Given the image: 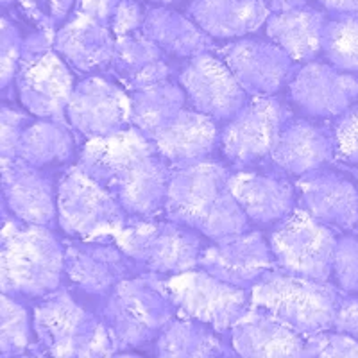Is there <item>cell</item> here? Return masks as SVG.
Listing matches in <instances>:
<instances>
[{"instance_id": "b9f144b4", "label": "cell", "mask_w": 358, "mask_h": 358, "mask_svg": "<svg viewBox=\"0 0 358 358\" xmlns=\"http://www.w3.org/2000/svg\"><path fill=\"white\" fill-rule=\"evenodd\" d=\"M334 328L344 334H350L358 341V294L342 297L335 313Z\"/></svg>"}, {"instance_id": "836d02e7", "label": "cell", "mask_w": 358, "mask_h": 358, "mask_svg": "<svg viewBox=\"0 0 358 358\" xmlns=\"http://www.w3.org/2000/svg\"><path fill=\"white\" fill-rule=\"evenodd\" d=\"M0 322H2V337H0L2 357H18L33 350L27 308L8 294H2Z\"/></svg>"}, {"instance_id": "d590c367", "label": "cell", "mask_w": 358, "mask_h": 358, "mask_svg": "<svg viewBox=\"0 0 358 358\" xmlns=\"http://www.w3.org/2000/svg\"><path fill=\"white\" fill-rule=\"evenodd\" d=\"M76 0H18V8L38 31L56 34V25L66 18Z\"/></svg>"}, {"instance_id": "1f68e13d", "label": "cell", "mask_w": 358, "mask_h": 358, "mask_svg": "<svg viewBox=\"0 0 358 358\" xmlns=\"http://www.w3.org/2000/svg\"><path fill=\"white\" fill-rule=\"evenodd\" d=\"M72 155L73 136L65 120L41 118L29 124L22 133L17 159L43 169L66 162L72 158Z\"/></svg>"}, {"instance_id": "5bb4252c", "label": "cell", "mask_w": 358, "mask_h": 358, "mask_svg": "<svg viewBox=\"0 0 358 358\" xmlns=\"http://www.w3.org/2000/svg\"><path fill=\"white\" fill-rule=\"evenodd\" d=\"M66 118L88 140L108 136L131 124V97L115 83L90 76L73 86Z\"/></svg>"}, {"instance_id": "ac0fdd59", "label": "cell", "mask_w": 358, "mask_h": 358, "mask_svg": "<svg viewBox=\"0 0 358 358\" xmlns=\"http://www.w3.org/2000/svg\"><path fill=\"white\" fill-rule=\"evenodd\" d=\"M290 99L310 117H338L358 101V79L330 63L308 62L289 83Z\"/></svg>"}, {"instance_id": "ba28073f", "label": "cell", "mask_w": 358, "mask_h": 358, "mask_svg": "<svg viewBox=\"0 0 358 358\" xmlns=\"http://www.w3.org/2000/svg\"><path fill=\"white\" fill-rule=\"evenodd\" d=\"M111 241L149 273L178 274L196 268L203 252L199 231L174 220H127Z\"/></svg>"}, {"instance_id": "44dd1931", "label": "cell", "mask_w": 358, "mask_h": 358, "mask_svg": "<svg viewBox=\"0 0 358 358\" xmlns=\"http://www.w3.org/2000/svg\"><path fill=\"white\" fill-rule=\"evenodd\" d=\"M231 348L248 358L305 357V337L268 310L251 305L231 328Z\"/></svg>"}, {"instance_id": "9c48e42d", "label": "cell", "mask_w": 358, "mask_h": 358, "mask_svg": "<svg viewBox=\"0 0 358 358\" xmlns=\"http://www.w3.org/2000/svg\"><path fill=\"white\" fill-rule=\"evenodd\" d=\"M56 203L59 226L73 238H111L129 220L113 194L79 165L62 176Z\"/></svg>"}, {"instance_id": "74e56055", "label": "cell", "mask_w": 358, "mask_h": 358, "mask_svg": "<svg viewBox=\"0 0 358 358\" xmlns=\"http://www.w3.org/2000/svg\"><path fill=\"white\" fill-rule=\"evenodd\" d=\"M335 155L346 163H358V104L338 115L331 129Z\"/></svg>"}, {"instance_id": "8d00e7d4", "label": "cell", "mask_w": 358, "mask_h": 358, "mask_svg": "<svg viewBox=\"0 0 358 358\" xmlns=\"http://www.w3.org/2000/svg\"><path fill=\"white\" fill-rule=\"evenodd\" d=\"M305 357H358V341L344 331H319L305 337Z\"/></svg>"}, {"instance_id": "7a4b0ae2", "label": "cell", "mask_w": 358, "mask_h": 358, "mask_svg": "<svg viewBox=\"0 0 358 358\" xmlns=\"http://www.w3.org/2000/svg\"><path fill=\"white\" fill-rule=\"evenodd\" d=\"M229 174L224 165L208 159L176 169L163 208L167 219L185 224L212 241L245 231L249 219L229 188Z\"/></svg>"}, {"instance_id": "7c38bea8", "label": "cell", "mask_w": 358, "mask_h": 358, "mask_svg": "<svg viewBox=\"0 0 358 358\" xmlns=\"http://www.w3.org/2000/svg\"><path fill=\"white\" fill-rule=\"evenodd\" d=\"M290 111L274 95H258L245 102L220 133V149L236 167H248L271 156Z\"/></svg>"}, {"instance_id": "9a60e30c", "label": "cell", "mask_w": 358, "mask_h": 358, "mask_svg": "<svg viewBox=\"0 0 358 358\" xmlns=\"http://www.w3.org/2000/svg\"><path fill=\"white\" fill-rule=\"evenodd\" d=\"M197 267L231 285L252 289L268 271L276 268V262L265 236L260 231L245 229L203 248Z\"/></svg>"}, {"instance_id": "484cf974", "label": "cell", "mask_w": 358, "mask_h": 358, "mask_svg": "<svg viewBox=\"0 0 358 358\" xmlns=\"http://www.w3.org/2000/svg\"><path fill=\"white\" fill-rule=\"evenodd\" d=\"M271 9L262 0H192L188 17L212 38H245L267 24Z\"/></svg>"}, {"instance_id": "4316f807", "label": "cell", "mask_w": 358, "mask_h": 358, "mask_svg": "<svg viewBox=\"0 0 358 358\" xmlns=\"http://www.w3.org/2000/svg\"><path fill=\"white\" fill-rule=\"evenodd\" d=\"M165 50L142 33V29L117 38L110 70L118 83L131 92L169 81L171 65Z\"/></svg>"}, {"instance_id": "52a82bcc", "label": "cell", "mask_w": 358, "mask_h": 358, "mask_svg": "<svg viewBox=\"0 0 358 358\" xmlns=\"http://www.w3.org/2000/svg\"><path fill=\"white\" fill-rule=\"evenodd\" d=\"M54 36L38 31L25 38L15 83L22 106L29 113L65 120L76 85L66 62L54 50Z\"/></svg>"}, {"instance_id": "f546056e", "label": "cell", "mask_w": 358, "mask_h": 358, "mask_svg": "<svg viewBox=\"0 0 358 358\" xmlns=\"http://www.w3.org/2000/svg\"><path fill=\"white\" fill-rule=\"evenodd\" d=\"M156 353L169 358H206L235 355L206 322L179 313L156 338Z\"/></svg>"}, {"instance_id": "d4e9b609", "label": "cell", "mask_w": 358, "mask_h": 358, "mask_svg": "<svg viewBox=\"0 0 358 358\" xmlns=\"http://www.w3.org/2000/svg\"><path fill=\"white\" fill-rule=\"evenodd\" d=\"M115 43L117 38L106 25L76 13L54 36V50L78 72L110 66Z\"/></svg>"}, {"instance_id": "4dcf8cb0", "label": "cell", "mask_w": 358, "mask_h": 358, "mask_svg": "<svg viewBox=\"0 0 358 358\" xmlns=\"http://www.w3.org/2000/svg\"><path fill=\"white\" fill-rule=\"evenodd\" d=\"M185 101V90L171 81L136 90L131 94V124L152 140L183 110Z\"/></svg>"}, {"instance_id": "bcb514c9", "label": "cell", "mask_w": 358, "mask_h": 358, "mask_svg": "<svg viewBox=\"0 0 358 358\" xmlns=\"http://www.w3.org/2000/svg\"><path fill=\"white\" fill-rule=\"evenodd\" d=\"M11 2H15V0H2V6H9Z\"/></svg>"}, {"instance_id": "277c9868", "label": "cell", "mask_w": 358, "mask_h": 358, "mask_svg": "<svg viewBox=\"0 0 358 358\" xmlns=\"http://www.w3.org/2000/svg\"><path fill=\"white\" fill-rule=\"evenodd\" d=\"M178 312L158 273L126 278L102 296L99 306L102 322L122 353L156 341Z\"/></svg>"}, {"instance_id": "8fae6325", "label": "cell", "mask_w": 358, "mask_h": 358, "mask_svg": "<svg viewBox=\"0 0 358 358\" xmlns=\"http://www.w3.org/2000/svg\"><path fill=\"white\" fill-rule=\"evenodd\" d=\"M163 283L179 313L206 322L219 334L231 331L252 305L248 289L231 285L203 268L171 274L163 278Z\"/></svg>"}, {"instance_id": "7dc6e473", "label": "cell", "mask_w": 358, "mask_h": 358, "mask_svg": "<svg viewBox=\"0 0 358 358\" xmlns=\"http://www.w3.org/2000/svg\"><path fill=\"white\" fill-rule=\"evenodd\" d=\"M355 178H357V181H358V169H357V171H355Z\"/></svg>"}, {"instance_id": "f6af8a7d", "label": "cell", "mask_w": 358, "mask_h": 358, "mask_svg": "<svg viewBox=\"0 0 358 358\" xmlns=\"http://www.w3.org/2000/svg\"><path fill=\"white\" fill-rule=\"evenodd\" d=\"M149 2H156V4H176V2H181V0H149Z\"/></svg>"}, {"instance_id": "f35d334b", "label": "cell", "mask_w": 358, "mask_h": 358, "mask_svg": "<svg viewBox=\"0 0 358 358\" xmlns=\"http://www.w3.org/2000/svg\"><path fill=\"white\" fill-rule=\"evenodd\" d=\"M2 43H0V65H2V88H8L17 79L18 65H20L24 40L18 27L9 20L2 18Z\"/></svg>"}, {"instance_id": "6da1fadb", "label": "cell", "mask_w": 358, "mask_h": 358, "mask_svg": "<svg viewBox=\"0 0 358 358\" xmlns=\"http://www.w3.org/2000/svg\"><path fill=\"white\" fill-rule=\"evenodd\" d=\"M167 159L136 127L90 138L79 167L113 194L129 215L152 217L165 208L171 181Z\"/></svg>"}, {"instance_id": "e575fe53", "label": "cell", "mask_w": 358, "mask_h": 358, "mask_svg": "<svg viewBox=\"0 0 358 358\" xmlns=\"http://www.w3.org/2000/svg\"><path fill=\"white\" fill-rule=\"evenodd\" d=\"M335 285L348 294H358V236H338L335 244L334 271Z\"/></svg>"}, {"instance_id": "4fadbf2b", "label": "cell", "mask_w": 358, "mask_h": 358, "mask_svg": "<svg viewBox=\"0 0 358 358\" xmlns=\"http://www.w3.org/2000/svg\"><path fill=\"white\" fill-rule=\"evenodd\" d=\"M179 85L192 106L215 120H229L248 102V92L235 73L210 52L188 59L179 72Z\"/></svg>"}, {"instance_id": "cb8c5ba5", "label": "cell", "mask_w": 358, "mask_h": 358, "mask_svg": "<svg viewBox=\"0 0 358 358\" xmlns=\"http://www.w3.org/2000/svg\"><path fill=\"white\" fill-rule=\"evenodd\" d=\"M334 156V136L303 118L287 120L271 152V158L281 171L296 176L322 169Z\"/></svg>"}, {"instance_id": "e0dca14e", "label": "cell", "mask_w": 358, "mask_h": 358, "mask_svg": "<svg viewBox=\"0 0 358 358\" xmlns=\"http://www.w3.org/2000/svg\"><path fill=\"white\" fill-rule=\"evenodd\" d=\"M134 264L117 244L78 238L65 245V274L72 285L92 296H106L115 285L134 276Z\"/></svg>"}, {"instance_id": "ffe728a7", "label": "cell", "mask_w": 358, "mask_h": 358, "mask_svg": "<svg viewBox=\"0 0 358 358\" xmlns=\"http://www.w3.org/2000/svg\"><path fill=\"white\" fill-rule=\"evenodd\" d=\"M4 204L17 219L47 226L57 217L52 178L20 159L2 162Z\"/></svg>"}, {"instance_id": "8992f818", "label": "cell", "mask_w": 358, "mask_h": 358, "mask_svg": "<svg viewBox=\"0 0 358 358\" xmlns=\"http://www.w3.org/2000/svg\"><path fill=\"white\" fill-rule=\"evenodd\" d=\"M251 299L252 305L268 310L297 334L308 337L334 328L342 296L328 281L273 268L252 285Z\"/></svg>"}, {"instance_id": "7402d4cb", "label": "cell", "mask_w": 358, "mask_h": 358, "mask_svg": "<svg viewBox=\"0 0 358 358\" xmlns=\"http://www.w3.org/2000/svg\"><path fill=\"white\" fill-rule=\"evenodd\" d=\"M220 140L215 118L197 110L179 111L152 142L159 155L176 169L206 162Z\"/></svg>"}, {"instance_id": "ee69618b", "label": "cell", "mask_w": 358, "mask_h": 358, "mask_svg": "<svg viewBox=\"0 0 358 358\" xmlns=\"http://www.w3.org/2000/svg\"><path fill=\"white\" fill-rule=\"evenodd\" d=\"M271 11H287V9L306 6V0H262Z\"/></svg>"}, {"instance_id": "d6986e66", "label": "cell", "mask_w": 358, "mask_h": 358, "mask_svg": "<svg viewBox=\"0 0 358 358\" xmlns=\"http://www.w3.org/2000/svg\"><path fill=\"white\" fill-rule=\"evenodd\" d=\"M299 208L334 229L358 228V188L335 171L306 172L296 181Z\"/></svg>"}, {"instance_id": "d6a6232c", "label": "cell", "mask_w": 358, "mask_h": 358, "mask_svg": "<svg viewBox=\"0 0 358 358\" xmlns=\"http://www.w3.org/2000/svg\"><path fill=\"white\" fill-rule=\"evenodd\" d=\"M322 54L335 69L358 73V17L337 15L328 20L322 36Z\"/></svg>"}, {"instance_id": "3957f363", "label": "cell", "mask_w": 358, "mask_h": 358, "mask_svg": "<svg viewBox=\"0 0 358 358\" xmlns=\"http://www.w3.org/2000/svg\"><path fill=\"white\" fill-rule=\"evenodd\" d=\"M65 248L49 228L4 219L0 285L8 296L43 297L62 285Z\"/></svg>"}, {"instance_id": "7bdbcfd3", "label": "cell", "mask_w": 358, "mask_h": 358, "mask_svg": "<svg viewBox=\"0 0 358 358\" xmlns=\"http://www.w3.org/2000/svg\"><path fill=\"white\" fill-rule=\"evenodd\" d=\"M326 11L337 15H355L358 17V0H317Z\"/></svg>"}, {"instance_id": "f1b7e54d", "label": "cell", "mask_w": 358, "mask_h": 358, "mask_svg": "<svg viewBox=\"0 0 358 358\" xmlns=\"http://www.w3.org/2000/svg\"><path fill=\"white\" fill-rule=\"evenodd\" d=\"M142 33L151 38L167 54L178 57H196L213 49V41L190 17L174 9L151 8L145 13Z\"/></svg>"}, {"instance_id": "60d3db41", "label": "cell", "mask_w": 358, "mask_h": 358, "mask_svg": "<svg viewBox=\"0 0 358 358\" xmlns=\"http://www.w3.org/2000/svg\"><path fill=\"white\" fill-rule=\"evenodd\" d=\"M120 4H122V0H76L73 13L94 18L95 22L106 25L111 31V25L117 18Z\"/></svg>"}, {"instance_id": "30bf717a", "label": "cell", "mask_w": 358, "mask_h": 358, "mask_svg": "<svg viewBox=\"0 0 358 358\" xmlns=\"http://www.w3.org/2000/svg\"><path fill=\"white\" fill-rule=\"evenodd\" d=\"M268 244L276 268L283 273L321 281L331 278L337 236L334 228L303 208H296L276 222L268 235Z\"/></svg>"}, {"instance_id": "ab89813d", "label": "cell", "mask_w": 358, "mask_h": 358, "mask_svg": "<svg viewBox=\"0 0 358 358\" xmlns=\"http://www.w3.org/2000/svg\"><path fill=\"white\" fill-rule=\"evenodd\" d=\"M29 117L22 111L13 110V108L2 106V162L6 159H17L18 143H20L22 133L29 126Z\"/></svg>"}, {"instance_id": "83f0119b", "label": "cell", "mask_w": 358, "mask_h": 358, "mask_svg": "<svg viewBox=\"0 0 358 358\" xmlns=\"http://www.w3.org/2000/svg\"><path fill=\"white\" fill-rule=\"evenodd\" d=\"M328 20L310 6L274 11L267 18L265 33L268 40L280 45L294 62H313L322 52V36Z\"/></svg>"}, {"instance_id": "5b68a950", "label": "cell", "mask_w": 358, "mask_h": 358, "mask_svg": "<svg viewBox=\"0 0 358 358\" xmlns=\"http://www.w3.org/2000/svg\"><path fill=\"white\" fill-rule=\"evenodd\" d=\"M33 330L41 353L52 357L92 358L118 353L101 315L88 312L62 289L43 296L34 306Z\"/></svg>"}, {"instance_id": "2e32d148", "label": "cell", "mask_w": 358, "mask_h": 358, "mask_svg": "<svg viewBox=\"0 0 358 358\" xmlns=\"http://www.w3.org/2000/svg\"><path fill=\"white\" fill-rule=\"evenodd\" d=\"M220 54L242 88L252 97L278 94L292 81L296 62L274 41L236 38Z\"/></svg>"}, {"instance_id": "603a6c76", "label": "cell", "mask_w": 358, "mask_h": 358, "mask_svg": "<svg viewBox=\"0 0 358 358\" xmlns=\"http://www.w3.org/2000/svg\"><path fill=\"white\" fill-rule=\"evenodd\" d=\"M229 188L251 222H280L296 210V188L276 174L233 172L229 174Z\"/></svg>"}]
</instances>
